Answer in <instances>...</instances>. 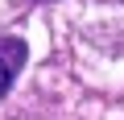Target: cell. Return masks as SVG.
I'll use <instances>...</instances> for the list:
<instances>
[{
    "instance_id": "1",
    "label": "cell",
    "mask_w": 124,
    "mask_h": 120,
    "mask_svg": "<svg viewBox=\"0 0 124 120\" xmlns=\"http://www.w3.org/2000/svg\"><path fill=\"white\" fill-rule=\"evenodd\" d=\"M4 54H8V50H4V41H0V95L13 87V75H17V66H21L17 58H4Z\"/></svg>"
}]
</instances>
